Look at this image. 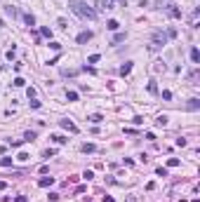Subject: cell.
I'll list each match as a JSON object with an SVG mask.
<instances>
[{
    "instance_id": "obj_11",
    "label": "cell",
    "mask_w": 200,
    "mask_h": 202,
    "mask_svg": "<svg viewBox=\"0 0 200 202\" xmlns=\"http://www.w3.org/2000/svg\"><path fill=\"white\" fill-rule=\"evenodd\" d=\"M87 120H90V122H94V125H99V122H104V115H101V113H94V115H90Z\"/></svg>"
},
{
    "instance_id": "obj_15",
    "label": "cell",
    "mask_w": 200,
    "mask_h": 202,
    "mask_svg": "<svg viewBox=\"0 0 200 202\" xmlns=\"http://www.w3.org/2000/svg\"><path fill=\"white\" fill-rule=\"evenodd\" d=\"M129 70H132V63H122V66H120V75H127V73H129Z\"/></svg>"
},
{
    "instance_id": "obj_29",
    "label": "cell",
    "mask_w": 200,
    "mask_h": 202,
    "mask_svg": "<svg viewBox=\"0 0 200 202\" xmlns=\"http://www.w3.org/2000/svg\"><path fill=\"white\" fill-rule=\"evenodd\" d=\"M148 92H153V94H155V92H158V85H155L153 80H151V82H148Z\"/></svg>"
},
{
    "instance_id": "obj_18",
    "label": "cell",
    "mask_w": 200,
    "mask_h": 202,
    "mask_svg": "<svg viewBox=\"0 0 200 202\" xmlns=\"http://www.w3.org/2000/svg\"><path fill=\"white\" fill-rule=\"evenodd\" d=\"M26 97H28V99H36V97H38V89H36V87H28V89H26Z\"/></svg>"
},
{
    "instance_id": "obj_4",
    "label": "cell",
    "mask_w": 200,
    "mask_h": 202,
    "mask_svg": "<svg viewBox=\"0 0 200 202\" xmlns=\"http://www.w3.org/2000/svg\"><path fill=\"white\" fill-rule=\"evenodd\" d=\"M92 40V31H82V33H78V43L85 45V43H90Z\"/></svg>"
},
{
    "instance_id": "obj_8",
    "label": "cell",
    "mask_w": 200,
    "mask_h": 202,
    "mask_svg": "<svg viewBox=\"0 0 200 202\" xmlns=\"http://www.w3.org/2000/svg\"><path fill=\"white\" fill-rule=\"evenodd\" d=\"M61 75H64V78H75L78 70H75V68H61Z\"/></svg>"
},
{
    "instance_id": "obj_17",
    "label": "cell",
    "mask_w": 200,
    "mask_h": 202,
    "mask_svg": "<svg viewBox=\"0 0 200 202\" xmlns=\"http://www.w3.org/2000/svg\"><path fill=\"white\" fill-rule=\"evenodd\" d=\"M24 21H26L28 26H36V17L33 14H24Z\"/></svg>"
},
{
    "instance_id": "obj_26",
    "label": "cell",
    "mask_w": 200,
    "mask_h": 202,
    "mask_svg": "<svg viewBox=\"0 0 200 202\" xmlns=\"http://www.w3.org/2000/svg\"><path fill=\"white\" fill-rule=\"evenodd\" d=\"M40 33L45 35V38H50V40H52V28H40Z\"/></svg>"
},
{
    "instance_id": "obj_27",
    "label": "cell",
    "mask_w": 200,
    "mask_h": 202,
    "mask_svg": "<svg viewBox=\"0 0 200 202\" xmlns=\"http://www.w3.org/2000/svg\"><path fill=\"white\" fill-rule=\"evenodd\" d=\"M99 59H101L99 54H92V56H87V63H97V61H99Z\"/></svg>"
},
{
    "instance_id": "obj_24",
    "label": "cell",
    "mask_w": 200,
    "mask_h": 202,
    "mask_svg": "<svg viewBox=\"0 0 200 202\" xmlns=\"http://www.w3.org/2000/svg\"><path fill=\"white\" fill-rule=\"evenodd\" d=\"M66 99L68 101H78V92H66Z\"/></svg>"
},
{
    "instance_id": "obj_36",
    "label": "cell",
    "mask_w": 200,
    "mask_h": 202,
    "mask_svg": "<svg viewBox=\"0 0 200 202\" xmlns=\"http://www.w3.org/2000/svg\"><path fill=\"white\" fill-rule=\"evenodd\" d=\"M82 176H85V179H87V181H90L92 176H94V172H92V169H87V172H85V174H82Z\"/></svg>"
},
{
    "instance_id": "obj_6",
    "label": "cell",
    "mask_w": 200,
    "mask_h": 202,
    "mask_svg": "<svg viewBox=\"0 0 200 202\" xmlns=\"http://www.w3.org/2000/svg\"><path fill=\"white\" fill-rule=\"evenodd\" d=\"M52 183H54V179H52V176H43V179L38 181V186H40V188H47V186H52Z\"/></svg>"
},
{
    "instance_id": "obj_2",
    "label": "cell",
    "mask_w": 200,
    "mask_h": 202,
    "mask_svg": "<svg viewBox=\"0 0 200 202\" xmlns=\"http://www.w3.org/2000/svg\"><path fill=\"white\" fill-rule=\"evenodd\" d=\"M167 33H163V31H155L153 33V38H151V47L153 50H158V47H163V45H167Z\"/></svg>"
},
{
    "instance_id": "obj_3",
    "label": "cell",
    "mask_w": 200,
    "mask_h": 202,
    "mask_svg": "<svg viewBox=\"0 0 200 202\" xmlns=\"http://www.w3.org/2000/svg\"><path fill=\"white\" fill-rule=\"evenodd\" d=\"M59 125H61L64 129H68V132H71V134H78V127H75V125H73L71 120H68V118H66V120H61V122H59Z\"/></svg>"
},
{
    "instance_id": "obj_1",
    "label": "cell",
    "mask_w": 200,
    "mask_h": 202,
    "mask_svg": "<svg viewBox=\"0 0 200 202\" xmlns=\"http://www.w3.org/2000/svg\"><path fill=\"white\" fill-rule=\"evenodd\" d=\"M68 7L73 9V14H78L80 19H97V12L87 5V2H82V0H68Z\"/></svg>"
},
{
    "instance_id": "obj_31",
    "label": "cell",
    "mask_w": 200,
    "mask_h": 202,
    "mask_svg": "<svg viewBox=\"0 0 200 202\" xmlns=\"http://www.w3.org/2000/svg\"><path fill=\"white\" fill-rule=\"evenodd\" d=\"M155 174H158V176H167V169H165V167H158V169H155Z\"/></svg>"
},
{
    "instance_id": "obj_12",
    "label": "cell",
    "mask_w": 200,
    "mask_h": 202,
    "mask_svg": "<svg viewBox=\"0 0 200 202\" xmlns=\"http://www.w3.org/2000/svg\"><path fill=\"white\" fill-rule=\"evenodd\" d=\"M106 28H109V31H118V28H120V24L116 21V19H111V21H106Z\"/></svg>"
},
{
    "instance_id": "obj_34",
    "label": "cell",
    "mask_w": 200,
    "mask_h": 202,
    "mask_svg": "<svg viewBox=\"0 0 200 202\" xmlns=\"http://www.w3.org/2000/svg\"><path fill=\"white\" fill-rule=\"evenodd\" d=\"M52 155H54V150H52V148H50V150H45V153H43V158H47V160L52 158Z\"/></svg>"
},
{
    "instance_id": "obj_14",
    "label": "cell",
    "mask_w": 200,
    "mask_h": 202,
    "mask_svg": "<svg viewBox=\"0 0 200 202\" xmlns=\"http://www.w3.org/2000/svg\"><path fill=\"white\" fill-rule=\"evenodd\" d=\"M94 150H97L94 143H82V153H94Z\"/></svg>"
},
{
    "instance_id": "obj_22",
    "label": "cell",
    "mask_w": 200,
    "mask_h": 202,
    "mask_svg": "<svg viewBox=\"0 0 200 202\" xmlns=\"http://www.w3.org/2000/svg\"><path fill=\"white\" fill-rule=\"evenodd\" d=\"M167 167H179V158H170L167 160Z\"/></svg>"
},
{
    "instance_id": "obj_16",
    "label": "cell",
    "mask_w": 200,
    "mask_h": 202,
    "mask_svg": "<svg viewBox=\"0 0 200 202\" xmlns=\"http://www.w3.org/2000/svg\"><path fill=\"white\" fill-rule=\"evenodd\" d=\"M52 141H54V143H66V136H61V134H52Z\"/></svg>"
},
{
    "instance_id": "obj_5",
    "label": "cell",
    "mask_w": 200,
    "mask_h": 202,
    "mask_svg": "<svg viewBox=\"0 0 200 202\" xmlns=\"http://www.w3.org/2000/svg\"><path fill=\"white\" fill-rule=\"evenodd\" d=\"M120 5H125V0H118ZM99 7L104 9H113V0H99Z\"/></svg>"
},
{
    "instance_id": "obj_32",
    "label": "cell",
    "mask_w": 200,
    "mask_h": 202,
    "mask_svg": "<svg viewBox=\"0 0 200 202\" xmlns=\"http://www.w3.org/2000/svg\"><path fill=\"white\" fill-rule=\"evenodd\" d=\"M163 99H165V101H170V99H172V92H170V89H165V92H163Z\"/></svg>"
},
{
    "instance_id": "obj_21",
    "label": "cell",
    "mask_w": 200,
    "mask_h": 202,
    "mask_svg": "<svg viewBox=\"0 0 200 202\" xmlns=\"http://www.w3.org/2000/svg\"><path fill=\"white\" fill-rule=\"evenodd\" d=\"M0 167H12V158H2L0 160Z\"/></svg>"
},
{
    "instance_id": "obj_37",
    "label": "cell",
    "mask_w": 200,
    "mask_h": 202,
    "mask_svg": "<svg viewBox=\"0 0 200 202\" xmlns=\"http://www.w3.org/2000/svg\"><path fill=\"white\" fill-rule=\"evenodd\" d=\"M14 202H28V197H24V195H19V197H17Z\"/></svg>"
},
{
    "instance_id": "obj_7",
    "label": "cell",
    "mask_w": 200,
    "mask_h": 202,
    "mask_svg": "<svg viewBox=\"0 0 200 202\" xmlns=\"http://www.w3.org/2000/svg\"><path fill=\"white\" fill-rule=\"evenodd\" d=\"M191 61L193 63H200V50H198V47H191Z\"/></svg>"
},
{
    "instance_id": "obj_28",
    "label": "cell",
    "mask_w": 200,
    "mask_h": 202,
    "mask_svg": "<svg viewBox=\"0 0 200 202\" xmlns=\"http://www.w3.org/2000/svg\"><path fill=\"white\" fill-rule=\"evenodd\" d=\"M50 47H52V50H54V52H61V45H59V43H54V40H52V43H50Z\"/></svg>"
},
{
    "instance_id": "obj_33",
    "label": "cell",
    "mask_w": 200,
    "mask_h": 202,
    "mask_svg": "<svg viewBox=\"0 0 200 202\" xmlns=\"http://www.w3.org/2000/svg\"><path fill=\"white\" fill-rule=\"evenodd\" d=\"M5 12H7V14H12V17H17V14H19L14 7H5Z\"/></svg>"
},
{
    "instance_id": "obj_9",
    "label": "cell",
    "mask_w": 200,
    "mask_h": 202,
    "mask_svg": "<svg viewBox=\"0 0 200 202\" xmlns=\"http://www.w3.org/2000/svg\"><path fill=\"white\" fill-rule=\"evenodd\" d=\"M186 108H188V111H198V108H200V101H198V99H188Z\"/></svg>"
},
{
    "instance_id": "obj_30",
    "label": "cell",
    "mask_w": 200,
    "mask_h": 202,
    "mask_svg": "<svg viewBox=\"0 0 200 202\" xmlns=\"http://www.w3.org/2000/svg\"><path fill=\"white\" fill-rule=\"evenodd\" d=\"M28 158H31V155H28V153H19V155H17V160H21V162H26Z\"/></svg>"
},
{
    "instance_id": "obj_25",
    "label": "cell",
    "mask_w": 200,
    "mask_h": 202,
    "mask_svg": "<svg viewBox=\"0 0 200 202\" xmlns=\"http://www.w3.org/2000/svg\"><path fill=\"white\" fill-rule=\"evenodd\" d=\"M33 139H36V132H26L21 141H33Z\"/></svg>"
},
{
    "instance_id": "obj_20",
    "label": "cell",
    "mask_w": 200,
    "mask_h": 202,
    "mask_svg": "<svg viewBox=\"0 0 200 202\" xmlns=\"http://www.w3.org/2000/svg\"><path fill=\"white\" fill-rule=\"evenodd\" d=\"M12 85H14V87H24V85H26V80H24V78H14Z\"/></svg>"
},
{
    "instance_id": "obj_19",
    "label": "cell",
    "mask_w": 200,
    "mask_h": 202,
    "mask_svg": "<svg viewBox=\"0 0 200 202\" xmlns=\"http://www.w3.org/2000/svg\"><path fill=\"white\" fill-rule=\"evenodd\" d=\"M155 125H160V127H165V125H167V115H158V120H155Z\"/></svg>"
},
{
    "instance_id": "obj_38",
    "label": "cell",
    "mask_w": 200,
    "mask_h": 202,
    "mask_svg": "<svg viewBox=\"0 0 200 202\" xmlns=\"http://www.w3.org/2000/svg\"><path fill=\"white\" fill-rule=\"evenodd\" d=\"M125 202H136V197H134V195H127V197H125Z\"/></svg>"
},
{
    "instance_id": "obj_39",
    "label": "cell",
    "mask_w": 200,
    "mask_h": 202,
    "mask_svg": "<svg viewBox=\"0 0 200 202\" xmlns=\"http://www.w3.org/2000/svg\"><path fill=\"white\" fill-rule=\"evenodd\" d=\"M5 188H7V183H5V181H0V190H5Z\"/></svg>"
},
{
    "instance_id": "obj_10",
    "label": "cell",
    "mask_w": 200,
    "mask_h": 202,
    "mask_svg": "<svg viewBox=\"0 0 200 202\" xmlns=\"http://www.w3.org/2000/svg\"><path fill=\"white\" fill-rule=\"evenodd\" d=\"M125 38H127V33H116V35H113V40H111V45H118V43H122Z\"/></svg>"
},
{
    "instance_id": "obj_35",
    "label": "cell",
    "mask_w": 200,
    "mask_h": 202,
    "mask_svg": "<svg viewBox=\"0 0 200 202\" xmlns=\"http://www.w3.org/2000/svg\"><path fill=\"white\" fill-rule=\"evenodd\" d=\"M31 108H40V101L38 99H31Z\"/></svg>"
},
{
    "instance_id": "obj_13",
    "label": "cell",
    "mask_w": 200,
    "mask_h": 202,
    "mask_svg": "<svg viewBox=\"0 0 200 202\" xmlns=\"http://www.w3.org/2000/svg\"><path fill=\"white\" fill-rule=\"evenodd\" d=\"M188 80H191V85H198V68H193L188 73Z\"/></svg>"
},
{
    "instance_id": "obj_23",
    "label": "cell",
    "mask_w": 200,
    "mask_h": 202,
    "mask_svg": "<svg viewBox=\"0 0 200 202\" xmlns=\"http://www.w3.org/2000/svg\"><path fill=\"white\" fill-rule=\"evenodd\" d=\"M57 26H59V28H66V26H68V21H66L64 17H59V19H57Z\"/></svg>"
}]
</instances>
